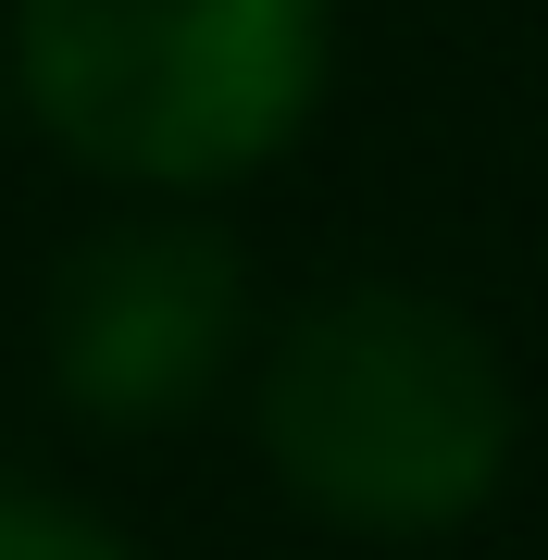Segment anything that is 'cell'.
<instances>
[{"label":"cell","instance_id":"277c9868","mask_svg":"<svg viewBox=\"0 0 548 560\" xmlns=\"http://www.w3.org/2000/svg\"><path fill=\"white\" fill-rule=\"evenodd\" d=\"M0 560H138V536L50 474H0Z\"/></svg>","mask_w":548,"mask_h":560},{"label":"cell","instance_id":"3957f363","mask_svg":"<svg viewBox=\"0 0 548 560\" xmlns=\"http://www.w3.org/2000/svg\"><path fill=\"white\" fill-rule=\"evenodd\" d=\"M249 349H263V275L200 200H113L50 249L38 386L88 436H187L249 386Z\"/></svg>","mask_w":548,"mask_h":560},{"label":"cell","instance_id":"5b68a950","mask_svg":"<svg viewBox=\"0 0 548 560\" xmlns=\"http://www.w3.org/2000/svg\"><path fill=\"white\" fill-rule=\"evenodd\" d=\"M0 125H13V75H0Z\"/></svg>","mask_w":548,"mask_h":560},{"label":"cell","instance_id":"6da1fadb","mask_svg":"<svg viewBox=\"0 0 548 560\" xmlns=\"http://www.w3.org/2000/svg\"><path fill=\"white\" fill-rule=\"evenodd\" d=\"M237 423L275 499L362 548L474 536L524 460L511 349L424 275H325L263 312Z\"/></svg>","mask_w":548,"mask_h":560},{"label":"cell","instance_id":"7a4b0ae2","mask_svg":"<svg viewBox=\"0 0 548 560\" xmlns=\"http://www.w3.org/2000/svg\"><path fill=\"white\" fill-rule=\"evenodd\" d=\"M13 125L113 200H224L325 125L337 0H0Z\"/></svg>","mask_w":548,"mask_h":560}]
</instances>
